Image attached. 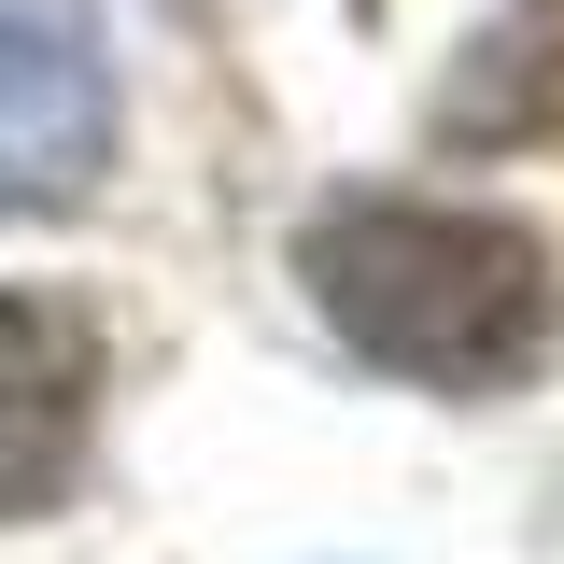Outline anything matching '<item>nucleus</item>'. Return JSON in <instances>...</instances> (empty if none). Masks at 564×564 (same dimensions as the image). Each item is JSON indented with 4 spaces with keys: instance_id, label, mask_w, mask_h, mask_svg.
<instances>
[{
    "instance_id": "nucleus-1",
    "label": "nucleus",
    "mask_w": 564,
    "mask_h": 564,
    "mask_svg": "<svg viewBox=\"0 0 564 564\" xmlns=\"http://www.w3.org/2000/svg\"><path fill=\"white\" fill-rule=\"evenodd\" d=\"M296 282L367 367L423 395H508L551 352V240L466 198H339L296 226Z\"/></svg>"
},
{
    "instance_id": "nucleus-3",
    "label": "nucleus",
    "mask_w": 564,
    "mask_h": 564,
    "mask_svg": "<svg viewBox=\"0 0 564 564\" xmlns=\"http://www.w3.org/2000/svg\"><path fill=\"white\" fill-rule=\"evenodd\" d=\"M99 410V325L70 296H0V522L57 508Z\"/></svg>"
},
{
    "instance_id": "nucleus-2",
    "label": "nucleus",
    "mask_w": 564,
    "mask_h": 564,
    "mask_svg": "<svg viewBox=\"0 0 564 564\" xmlns=\"http://www.w3.org/2000/svg\"><path fill=\"white\" fill-rule=\"evenodd\" d=\"M113 155V57L85 0H0V212H70Z\"/></svg>"
}]
</instances>
